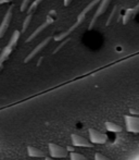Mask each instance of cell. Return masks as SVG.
Listing matches in <instances>:
<instances>
[{
	"mask_svg": "<svg viewBox=\"0 0 139 160\" xmlns=\"http://www.w3.org/2000/svg\"><path fill=\"white\" fill-rule=\"evenodd\" d=\"M20 37H21V32H20L19 30H15L14 32H13L12 36H11V38H10V40H9V44L8 45L14 49L15 47L17 46V44H19Z\"/></svg>",
	"mask_w": 139,
	"mask_h": 160,
	"instance_id": "obj_8",
	"label": "cell"
},
{
	"mask_svg": "<svg viewBox=\"0 0 139 160\" xmlns=\"http://www.w3.org/2000/svg\"><path fill=\"white\" fill-rule=\"evenodd\" d=\"M89 139L93 144H105L107 143V135L95 128H89Z\"/></svg>",
	"mask_w": 139,
	"mask_h": 160,
	"instance_id": "obj_4",
	"label": "cell"
},
{
	"mask_svg": "<svg viewBox=\"0 0 139 160\" xmlns=\"http://www.w3.org/2000/svg\"><path fill=\"white\" fill-rule=\"evenodd\" d=\"M27 154L30 157H36V158H41L45 157V152L40 150L39 148H36L34 146H28L27 147Z\"/></svg>",
	"mask_w": 139,
	"mask_h": 160,
	"instance_id": "obj_7",
	"label": "cell"
},
{
	"mask_svg": "<svg viewBox=\"0 0 139 160\" xmlns=\"http://www.w3.org/2000/svg\"><path fill=\"white\" fill-rule=\"evenodd\" d=\"M72 144L75 147H93V143L90 141H88L85 137L80 136L78 134H72L71 135Z\"/></svg>",
	"mask_w": 139,
	"mask_h": 160,
	"instance_id": "obj_5",
	"label": "cell"
},
{
	"mask_svg": "<svg viewBox=\"0 0 139 160\" xmlns=\"http://www.w3.org/2000/svg\"><path fill=\"white\" fill-rule=\"evenodd\" d=\"M12 0H0V4H4V3H9L11 2Z\"/></svg>",
	"mask_w": 139,
	"mask_h": 160,
	"instance_id": "obj_13",
	"label": "cell"
},
{
	"mask_svg": "<svg viewBox=\"0 0 139 160\" xmlns=\"http://www.w3.org/2000/svg\"><path fill=\"white\" fill-rule=\"evenodd\" d=\"M45 160H55V159L50 158V157H46V159H45Z\"/></svg>",
	"mask_w": 139,
	"mask_h": 160,
	"instance_id": "obj_15",
	"label": "cell"
},
{
	"mask_svg": "<svg viewBox=\"0 0 139 160\" xmlns=\"http://www.w3.org/2000/svg\"><path fill=\"white\" fill-rule=\"evenodd\" d=\"M49 152H50L51 157H53V158H65V157L68 156V150H66V148L57 145V144H53V143L49 144Z\"/></svg>",
	"mask_w": 139,
	"mask_h": 160,
	"instance_id": "obj_2",
	"label": "cell"
},
{
	"mask_svg": "<svg viewBox=\"0 0 139 160\" xmlns=\"http://www.w3.org/2000/svg\"><path fill=\"white\" fill-rule=\"evenodd\" d=\"M70 158H71V160H88L84 155L78 154V152H71Z\"/></svg>",
	"mask_w": 139,
	"mask_h": 160,
	"instance_id": "obj_10",
	"label": "cell"
},
{
	"mask_svg": "<svg viewBox=\"0 0 139 160\" xmlns=\"http://www.w3.org/2000/svg\"><path fill=\"white\" fill-rule=\"evenodd\" d=\"M33 0H22V3L21 6H20V11L21 12H26L28 9V7H30V4L32 3Z\"/></svg>",
	"mask_w": 139,
	"mask_h": 160,
	"instance_id": "obj_11",
	"label": "cell"
},
{
	"mask_svg": "<svg viewBox=\"0 0 139 160\" xmlns=\"http://www.w3.org/2000/svg\"><path fill=\"white\" fill-rule=\"evenodd\" d=\"M95 160H112V159H110L109 157L104 156V155L100 154V152H96V155H95Z\"/></svg>",
	"mask_w": 139,
	"mask_h": 160,
	"instance_id": "obj_12",
	"label": "cell"
},
{
	"mask_svg": "<svg viewBox=\"0 0 139 160\" xmlns=\"http://www.w3.org/2000/svg\"><path fill=\"white\" fill-rule=\"evenodd\" d=\"M125 124L128 132L139 133V117L138 116H125Z\"/></svg>",
	"mask_w": 139,
	"mask_h": 160,
	"instance_id": "obj_3",
	"label": "cell"
},
{
	"mask_svg": "<svg viewBox=\"0 0 139 160\" xmlns=\"http://www.w3.org/2000/svg\"><path fill=\"white\" fill-rule=\"evenodd\" d=\"M66 150H68V152H74V147H72V146H68V147H66Z\"/></svg>",
	"mask_w": 139,
	"mask_h": 160,
	"instance_id": "obj_14",
	"label": "cell"
},
{
	"mask_svg": "<svg viewBox=\"0 0 139 160\" xmlns=\"http://www.w3.org/2000/svg\"><path fill=\"white\" fill-rule=\"evenodd\" d=\"M13 51V48L10 47L9 45H7L1 51H0V71H1L2 67H3V63L9 57H10L11 52Z\"/></svg>",
	"mask_w": 139,
	"mask_h": 160,
	"instance_id": "obj_6",
	"label": "cell"
},
{
	"mask_svg": "<svg viewBox=\"0 0 139 160\" xmlns=\"http://www.w3.org/2000/svg\"><path fill=\"white\" fill-rule=\"evenodd\" d=\"M12 15H13V6H10L8 10H7L1 23H0V38L3 37L4 34L8 31L9 26H10V23H11V20H12Z\"/></svg>",
	"mask_w": 139,
	"mask_h": 160,
	"instance_id": "obj_1",
	"label": "cell"
},
{
	"mask_svg": "<svg viewBox=\"0 0 139 160\" xmlns=\"http://www.w3.org/2000/svg\"><path fill=\"white\" fill-rule=\"evenodd\" d=\"M105 128H107V130L110 131V132H114V133L122 132V128H121L120 125L114 122H110V121L105 122Z\"/></svg>",
	"mask_w": 139,
	"mask_h": 160,
	"instance_id": "obj_9",
	"label": "cell"
}]
</instances>
